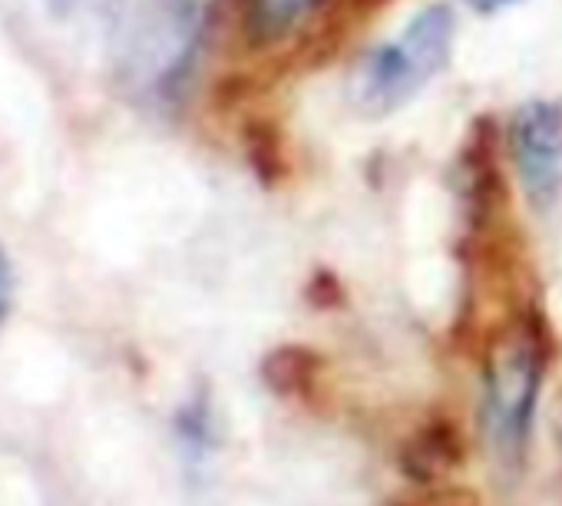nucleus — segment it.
<instances>
[{
  "mask_svg": "<svg viewBox=\"0 0 562 506\" xmlns=\"http://www.w3.org/2000/svg\"><path fill=\"white\" fill-rule=\"evenodd\" d=\"M457 21L447 4L424 8L394 41L371 47L351 74V103L358 113L384 120L407 106L453 54Z\"/></svg>",
  "mask_w": 562,
  "mask_h": 506,
  "instance_id": "f257e3e1",
  "label": "nucleus"
},
{
  "mask_svg": "<svg viewBox=\"0 0 562 506\" xmlns=\"http://www.w3.org/2000/svg\"><path fill=\"white\" fill-rule=\"evenodd\" d=\"M202 37V0H120L116 64L139 93H166L189 70Z\"/></svg>",
  "mask_w": 562,
  "mask_h": 506,
  "instance_id": "f03ea898",
  "label": "nucleus"
},
{
  "mask_svg": "<svg viewBox=\"0 0 562 506\" xmlns=\"http://www.w3.org/2000/svg\"><path fill=\"white\" fill-rule=\"evenodd\" d=\"M546 368L542 328L532 318L509 325L486 351L483 364V424L506 460H522L529 424Z\"/></svg>",
  "mask_w": 562,
  "mask_h": 506,
  "instance_id": "7ed1b4c3",
  "label": "nucleus"
},
{
  "mask_svg": "<svg viewBox=\"0 0 562 506\" xmlns=\"http://www.w3.org/2000/svg\"><path fill=\"white\" fill-rule=\"evenodd\" d=\"M513 159L532 205L546 209L562 189V106L526 103L513 120Z\"/></svg>",
  "mask_w": 562,
  "mask_h": 506,
  "instance_id": "20e7f679",
  "label": "nucleus"
},
{
  "mask_svg": "<svg viewBox=\"0 0 562 506\" xmlns=\"http://www.w3.org/2000/svg\"><path fill=\"white\" fill-rule=\"evenodd\" d=\"M467 447L450 420H427L401 447V470L411 483H440L463 466Z\"/></svg>",
  "mask_w": 562,
  "mask_h": 506,
  "instance_id": "39448f33",
  "label": "nucleus"
},
{
  "mask_svg": "<svg viewBox=\"0 0 562 506\" xmlns=\"http://www.w3.org/2000/svg\"><path fill=\"white\" fill-rule=\"evenodd\" d=\"M315 355L308 348H278L265 358V384L285 397H302L315 381Z\"/></svg>",
  "mask_w": 562,
  "mask_h": 506,
  "instance_id": "423d86ee",
  "label": "nucleus"
},
{
  "mask_svg": "<svg viewBox=\"0 0 562 506\" xmlns=\"http://www.w3.org/2000/svg\"><path fill=\"white\" fill-rule=\"evenodd\" d=\"M381 506H483V499L460 483H411V490L387 496Z\"/></svg>",
  "mask_w": 562,
  "mask_h": 506,
  "instance_id": "0eeeda50",
  "label": "nucleus"
},
{
  "mask_svg": "<svg viewBox=\"0 0 562 506\" xmlns=\"http://www.w3.org/2000/svg\"><path fill=\"white\" fill-rule=\"evenodd\" d=\"M318 4L322 0H255V18L265 31H285Z\"/></svg>",
  "mask_w": 562,
  "mask_h": 506,
  "instance_id": "6e6552de",
  "label": "nucleus"
},
{
  "mask_svg": "<svg viewBox=\"0 0 562 506\" xmlns=\"http://www.w3.org/2000/svg\"><path fill=\"white\" fill-rule=\"evenodd\" d=\"M467 4H470V11H476L483 18H493V14H503V11L522 4V0H467Z\"/></svg>",
  "mask_w": 562,
  "mask_h": 506,
  "instance_id": "1a4fd4ad",
  "label": "nucleus"
},
{
  "mask_svg": "<svg viewBox=\"0 0 562 506\" xmlns=\"http://www.w3.org/2000/svg\"><path fill=\"white\" fill-rule=\"evenodd\" d=\"M8 312H11V266L0 256V322L8 318Z\"/></svg>",
  "mask_w": 562,
  "mask_h": 506,
  "instance_id": "9d476101",
  "label": "nucleus"
},
{
  "mask_svg": "<svg viewBox=\"0 0 562 506\" xmlns=\"http://www.w3.org/2000/svg\"><path fill=\"white\" fill-rule=\"evenodd\" d=\"M552 430H555V443L562 450V391L555 394V411H552Z\"/></svg>",
  "mask_w": 562,
  "mask_h": 506,
  "instance_id": "9b49d317",
  "label": "nucleus"
}]
</instances>
